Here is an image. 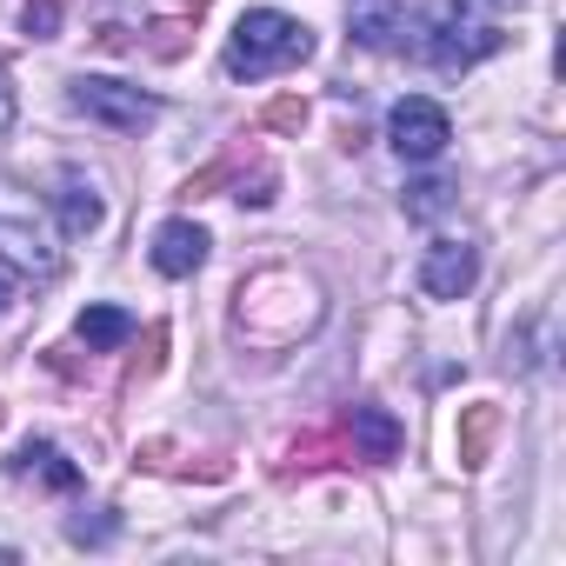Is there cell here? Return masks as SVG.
<instances>
[{
	"label": "cell",
	"mask_w": 566,
	"mask_h": 566,
	"mask_svg": "<svg viewBox=\"0 0 566 566\" xmlns=\"http://www.w3.org/2000/svg\"><path fill=\"white\" fill-rule=\"evenodd\" d=\"M327 314V294L321 280L301 273V266H260L240 280L233 294V327L253 340V347H294L301 334H314Z\"/></svg>",
	"instance_id": "obj_1"
},
{
	"label": "cell",
	"mask_w": 566,
	"mask_h": 566,
	"mask_svg": "<svg viewBox=\"0 0 566 566\" xmlns=\"http://www.w3.org/2000/svg\"><path fill=\"white\" fill-rule=\"evenodd\" d=\"M314 54V34L280 14V8H247L227 34V74L233 81H266V74H287Z\"/></svg>",
	"instance_id": "obj_2"
},
{
	"label": "cell",
	"mask_w": 566,
	"mask_h": 566,
	"mask_svg": "<svg viewBox=\"0 0 566 566\" xmlns=\"http://www.w3.org/2000/svg\"><path fill=\"white\" fill-rule=\"evenodd\" d=\"M0 260L34 273V280H61V266H67L54 207L34 200V193H21L14 180H0Z\"/></svg>",
	"instance_id": "obj_3"
},
{
	"label": "cell",
	"mask_w": 566,
	"mask_h": 566,
	"mask_svg": "<svg viewBox=\"0 0 566 566\" xmlns=\"http://www.w3.org/2000/svg\"><path fill=\"white\" fill-rule=\"evenodd\" d=\"M420 54H427V67H433V74H467V67H480L486 54H500V28L473 8V0H467V8L433 14V28H427Z\"/></svg>",
	"instance_id": "obj_4"
},
{
	"label": "cell",
	"mask_w": 566,
	"mask_h": 566,
	"mask_svg": "<svg viewBox=\"0 0 566 566\" xmlns=\"http://www.w3.org/2000/svg\"><path fill=\"white\" fill-rule=\"evenodd\" d=\"M74 107H81L87 120L114 127V134H140L147 120H160V101H154V94H140V87H127V81H107V74H81V81H74Z\"/></svg>",
	"instance_id": "obj_5"
},
{
	"label": "cell",
	"mask_w": 566,
	"mask_h": 566,
	"mask_svg": "<svg viewBox=\"0 0 566 566\" xmlns=\"http://www.w3.org/2000/svg\"><path fill=\"white\" fill-rule=\"evenodd\" d=\"M387 140H394L400 160H440L447 140H453V120H447L440 101L407 94V101H394V114H387Z\"/></svg>",
	"instance_id": "obj_6"
},
{
	"label": "cell",
	"mask_w": 566,
	"mask_h": 566,
	"mask_svg": "<svg viewBox=\"0 0 566 566\" xmlns=\"http://www.w3.org/2000/svg\"><path fill=\"white\" fill-rule=\"evenodd\" d=\"M473 280H480V253L467 240H433L427 260H420V287L433 301H467L473 294Z\"/></svg>",
	"instance_id": "obj_7"
},
{
	"label": "cell",
	"mask_w": 566,
	"mask_h": 566,
	"mask_svg": "<svg viewBox=\"0 0 566 566\" xmlns=\"http://www.w3.org/2000/svg\"><path fill=\"white\" fill-rule=\"evenodd\" d=\"M207 227H193V220H160L154 227V247H147V260H154V273H167V280H187V273H200L207 266Z\"/></svg>",
	"instance_id": "obj_8"
},
{
	"label": "cell",
	"mask_w": 566,
	"mask_h": 566,
	"mask_svg": "<svg viewBox=\"0 0 566 566\" xmlns=\"http://www.w3.org/2000/svg\"><path fill=\"white\" fill-rule=\"evenodd\" d=\"M101 220H107L101 187H94L81 167H61V180H54V227H61L67 240H81V233H94Z\"/></svg>",
	"instance_id": "obj_9"
},
{
	"label": "cell",
	"mask_w": 566,
	"mask_h": 566,
	"mask_svg": "<svg viewBox=\"0 0 566 566\" xmlns=\"http://www.w3.org/2000/svg\"><path fill=\"white\" fill-rule=\"evenodd\" d=\"M347 440H354V460H374V467L400 460V447H407L400 420H394L387 407H374V400H360V407L347 413Z\"/></svg>",
	"instance_id": "obj_10"
},
{
	"label": "cell",
	"mask_w": 566,
	"mask_h": 566,
	"mask_svg": "<svg viewBox=\"0 0 566 566\" xmlns=\"http://www.w3.org/2000/svg\"><path fill=\"white\" fill-rule=\"evenodd\" d=\"M14 473H21V480H41L48 493H81V467H74L54 440H28V447L14 453Z\"/></svg>",
	"instance_id": "obj_11"
},
{
	"label": "cell",
	"mask_w": 566,
	"mask_h": 566,
	"mask_svg": "<svg viewBox=\"0 0 566 566\" xmlns=\"http://www.w3.org/2000/svg\"><path fill=\"white\" fill-rule=\"evenodd\" d=\"M493 440H500V407H493V400H473V407H460L453 453H460V467H467V473H473V467H486Z\"/></svg>",
	"instance_id": "obj_12"
},
{
	"label": "cell",
	"mask_w": 566,
	"mask_h": 566,
	"mask_svg": "<svg viewBox=\"0 0 566 566\" xmlns=\"http://www.w3.org/2000/svg\"><path fill=\"white\" fill-rule=\"evenodd\" d=\"M74 334H81V347L87 354H120L127 340H134V314L127 307H81V321H74Z\"/></svg>",
	"instance_id": "obj_13"
},
{
	"label": "cell",
	"mask_w": 566,
	"mask_h": 566,
	"mask_svg": "<svg viewBox=\"0 0 566 566\" xmlns=\"http://www.w3.org/2000/svg\"><path fill=\"white\" fill-rule=\"evenodd\" d=\"M400 34H413V21L394 8V0H367V8H354V41L360 48H400Z\"/></svg>",
	"instance_id": "obj_14"
},
{
	"label": "cell",
	"mask_w": 566,
	"mask_h": 566,
	"mask_svg": "<svg viewBox=\"0 0 566 566\" xmlns=\"http://www.w3.org/2000/svg\"><path fill=\"white\" fill-rule=\"evenodd\" d=\"M453 207V180H420V187H407V213L413 220H433V213H447Z\"/></svg>",
	"instance_id": "obj_15"
},
{
	"label": "cell",
	"mask_w": 566,
	"mask_h": 566,
	"mask_svg": "<svg viewBox=\"0 0 566 566\" xmlns=\"http://www.w3.org/2000/svg\"><path fill=\"white\" fill-rule=\"evenodd\" d=\"M147 54H160V61H180V54H187V21H160V28L147 34Z\"/></svg>",
	"instance_id": "obj_16"
},
{
	"label": "cell",
	"mask_w": 566,
	"mask_h": 566,
	"mask_svg": "<svg viewBox=\"0 0 566 566\" xmlns=\"http://www.w3.org/2000/svg\"><path fill=\"white\" fill-rule=\"evenodd\" d=\"M260 120H266L273 134H301V127H307V101H294V94H287V101H273Z\"/></svg>",
	"instance_id": "obj_17"
},
{
	"label": "cell",
	"mask_w": 566,
	"mask_h": 566,
	"mask_svg": "<svg viewBox=\"0 0 566 566\" xmlns=\"http://www.w3.org/2000/svg\"><path fill=\"white\" fill-rule=\"evenodd\" d=\"M54 28H61V0H34L21 14V34H34V41H54Z\"/></svg>",
	"instance_id": "obj_18"
},
{
	"label": "cell",
	"mask_w": 566,
	"mask_h": 566,
	"mask_svg": "<svg viewBox=\"0 0 566 566\" xmlns=\"http://www.w3.org/2000/svg\"><path fill=\"white\" fill-rule=\"evenodd\" d=\"M273 187H280V174H273V167H260L253 180H240V193H233V200H240V207H266V200H273Z\"/></svg>",
	"instance_id": "obj_19"
},
{
	"label": "cell",
	"mask_w": 566,
	"mask_h": 566,
	"mask_svg": "<svg viewBox=\"0 0 566 566\" xmlns=\"http://www.w3.org/2000/svg\"><path fill=\"white\" fill-rule=\"evenodd\" d=\"M14 120H21V101H14L8 74H0V134H14Z\"/></svg>",
	"instance_id": "obj_20"
},
{
	"label": "cell",
	"mask_w": 566,
	"mask_h": 566,
	"mask_svg": "<svg viewBox=\"0 0 566 566\" xmlns=\"http://www.w3.org/2000/svg\"><path fill=\"white\" fill-rule=\"evenodd\" d=\"M8 301H14V287H8V273H0V314H8Z\"/></svg>",
	"instance_id": "obj_21"
},
{
	"label": "cell",
	"mask_w": 566,
	"mask_h": 566,
	"mask_svg": "<svg viewBox=\"0 0 566 566\" xmlns=\"http://www.w3.org/2000/svg\"><path fill=\"white\" fill-rule=\"evenodd\" d=\"M187 8H207V0H187Z\"/></svg>",
	"instance_id": "obj_22"
},
{
	"label": "cell",
	"mask_w": 566,
	"mask_h": 566,
	"mask_svg": "<svg viewBox=\"0 0 566 566\" xmlns=\"http://www.w3.org/2000/svg\"><path fill=\"white\" fill-rule=\"evenodd\" d=\"M0 420H8V407H0Z\"/></svg>",
	"instance_id": "obj_23"
}]
</instances>
